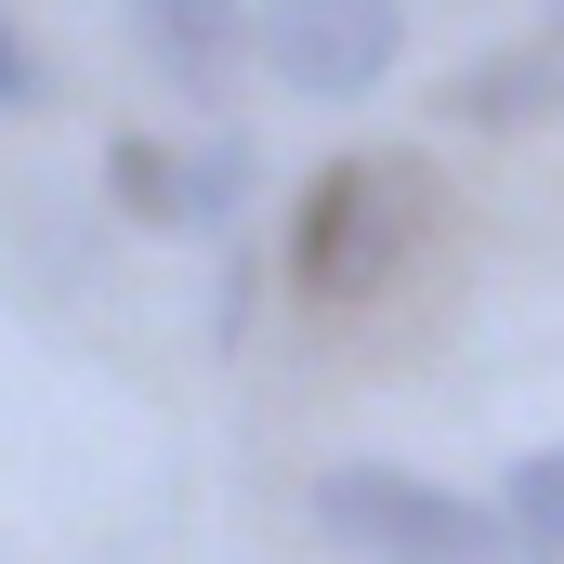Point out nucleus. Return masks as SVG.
<instances>
[{"label": "nucleus", "instance_id": "obj_4", "mask_svg": "<svg viewBox=\"0 0 564 564\" xmlns=\"http://www.w3.org/2000/svg\"><path fill=\"white\" fill-rule=\"evenodd\" d=\"M119 26L184 106H224V79L250 66V0H119Z\"/></svg>", "mask_w": 564, "mask_h": 564}, {"label": "nucleus", "instance_id": "obj_3", "mask_svg": "<svg viewBox=\"0 0 564 564\" xmlns=\"http://www.w3.org/2000/svg\"><path fill=\"white\" fill-rule=\"evenodd\" d=\"M250 66L289 106H368L408 66V0H250Z\"/></svg>", "mask_w": 564, "mask_h": 564}, {"label": "nucleus", "instance_id": "obj_5", "mask_svg": "<svg viewBox=\"0 0 564 564\" xmlns=\"http://www.w3.org/2000/svg\"><path fill=\"white\" fill-rule=\"evenodd\" d=\"M446 119L459 132H539V119H564V40H486L446 79Z\"/></svg>", "mask_w": 564, "mask_h": 564}, {"label": "nucleus", "instance_id": "obj_7", "mask_svg": "<svg viewBox=\"0 0 564 564\" xmlns=\"http://www.w3.org/2000/svg\"><path fill=\"white\" fill-rule=\"evenodd\" d=\"M106 197H119V224H144V237H184V158L158 132H106Z\"/></svg>", "mask_w": 564, "mask_h": 564}, {"label": "nucleus", "instance_id": "obj_2", "mask_svg": "<svg viewBox=\"0 0 564 564\" xmlns=\"http://www.w3.org/2000/svg\"><path fill=\"white\" fill-rule=\"evenodd\" d=\"M302 512H315L328 552H355V564H512L499 499H459V486L408 473V459H328Z\"/></svg>", "mask_w": 564, "mask_h": 564}, {"label": "nucleus", "instance_id": "obj_8", "mask_svg": "<svg viewBox=\"0 0 564 564\" xmlns=\"http://www.w3.org/2000/svg\"><path fill=\"white\" fill-rule=\"evenodd\" d=\"M499 525H512V564H564V433L512 459V486H499Z\"/></svg>", "mask_w": 564, "mask_h": 564}, {"label": "nucleus", "instance_id": "obj_1", "mask_svg": "<svg viewBox=\"0 0 564 564\" xmlns=\"http://www.w3.org/2000/svg\"><path fill=\"white\" fill-rule=\"evenodd\" d=\"M421 210H433V184H421V158H394V144H355V158H328L315 184H302V210H289V289L302 302H368V289L408 263V237H421Z\"/></svg>", "mask_w": 564, "mask_h": 564}, {"label": "nucleus", "instance_id": "obj_9", "mask_svg": "<svg viewBox=\"0 0 564 564\" xmlns=\"http://www.w3.org/2000/svg\"><path fill=\"white\" fill-rule=\"evenodd\" d=\"M40 106H53V66H40V40L0 13V119H40Z\"/></svg>", "mask_w": 564, "mask_h": 564}, {"label": "nucleus", "instance_id": "obj_6", "mask_svg": "<svg viewBox=\"0 0 564 564\" xmlns=\"http://www.w3.org/2000/svg\"><path fill=\"white\" fill-rule=\"evenodd\" d=\"M171 158H184V237H237V224H250V184H263V158H250V132L197 119V132L171 144Z\"/></svg>", "mask_w": 564, "mask_h": 564}]
</instances>
